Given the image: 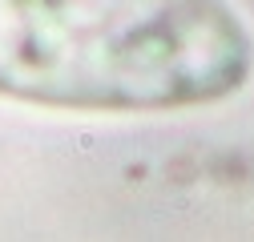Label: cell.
Wrapping results in <instances>:
<instances>
[{"mask_svg": "<svg viewBox=\"0 0 254 242\" xmlns=\"http://www.w3.org/2000/svg\"><path fill=\"white\" fill-rule=\"evenodd\" d=\"M254 33L230 0H0V97L61 113H182L230 101Z\"/></svg>", "mask_w": 254, "mask_h": 242, "instance_id": "1", "label": "cell"}]
</instances>
